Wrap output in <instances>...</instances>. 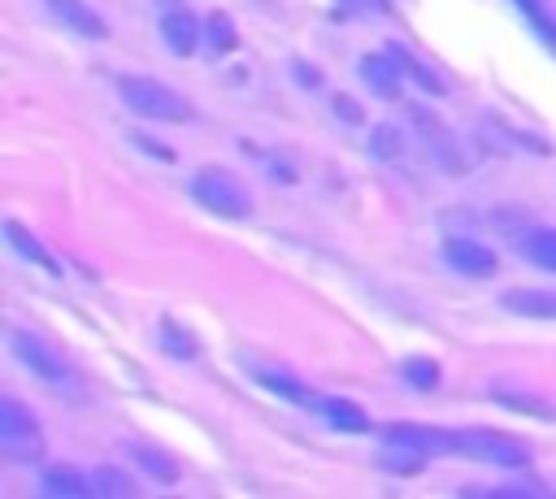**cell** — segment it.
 <instances>
[{"instance_id": "d6986e66", "label": "cell", "mask_w": 556, "mask_h": 499, "mask_svg": "<svg viewBox=\"0 0 556 499\" xmlns=\"http://www.w3.org/2000/svg\"><path fill=\"white\" fill-rule=\"evenodd\" d=\"M400 373H404V382L417 386V391H434V386H439V364L426 360V356H408V360L400 364Z\"/></svg>"}, {"instance_id": "5bb4252c", "label": "cell", "mask_w": 556, "mask_h": 499, "mask_svg": "<svg viewBox=\"0 0 556 499\" xmlns=\"http://www.w3.org/2000/svg\"><path fill=\"white\" fill-rule=\"evenodd\" d=\"M256 382L265 386V391H274V395H282V399H291V404H300V408H321V395H313V391H304L291 373H274V369H256Z\"/></svg>"}, {"instance_id": "2e32d148", "label": "cell", "mask_w": 556, "mask_h": 499, "mask_svg": "<svg viewBox=\"0 0 556 499\" xmlns=\"http://www.w3.org/2000/svg\"><path fill=\"white\" fill-rule=\"evenodd\" d=\"M43 490L48 495H61V499H83V495H91V482L87 477H78V469H70V464H48L43 469Z\"/></svg>"}, {"instance_id": "cb8c5ba5", "label": "cell", "mask_w": 556, "mask_h": 499, "mask_svg": "<svg viewBox=\"0 0 556 499\" xmlns=\"http://www.w3.org/2000/svg\"><path fill=\"white\" fill-rule=\"evenodd\" d=\"M434 161H439V169H447V174H465L469 169V156L460 152V143L456 139H434Z\"/></svg>"}, {"instance_id": "277c9868", "label": "cell", "mask_w": 556, "mask_h": 499, "mask_svg": "<svg viewBox=\"0 0 556 499\" xmlns=\"http://www.w3.org/2000/svg\"><path fill=\"white\" fill-rule=\"evenodd\" d=\"M0 456L17 464H35L43 456L39 421L17 399H0Z\"/></svg>"}, {"instance_id": "9c48e42d", "label": "cell", "mask_w": 556, "mask_h": 499, "mask_svg": "<svg viewBox=\"0 0 556 499\" xmlns=\"http://www.w3.org/2000/svg\"><path fill=\"white\" fill-rule=\"evenodd\" d=\"M126 456L139 464V473L143 477H152V482H178V460L165 451V447H156V443H148V438H126Z\"/></svg>"}, {"instance_id": "5b68a950", "label": "cell", "mask_w": 556, "mask_h": 499, "mask_svg": "<svg viewBox=\"0 0 556 499\" xmlns=\"http://www.w3.org/2000/svg\"><path fill=\"white\" fill-rule=\"evenodd\" d=\"M9 351L17 356V364L30 373V378H39V382H65V360L43 343V338H35V334H26V330H13L9 334Z\"/></svg>"}, {"instance_id": "30bf717a", "label": "cell", "mask_w": 556, "mask_h": 499, "mask_svg": "<svg viewBox=\"0 0 556 499\" xmlns=\"http://www.w3.org/2000/svg\"><path fill=\"white\" fill-rule=\"evenodd\" d=\"M161 39L174 48V56H191L195 43H200V26H195V17L182 4H169L161 13Z\"/></svg>"}, {"instance_id": "52a82bcc", "label": "cell", "mask_w": 556, "mask_h": 499, "mask_svg": "<svg viewBox=\"0 0 556 499\" xmlns=\"http://www.w3.org/2000/svg\"><path fill=\"white\" fill-rule=\"evenodd\" d=\"M443 260L465 278H495L500 273V256L478 239H447L443 243Z\"/></svg>"}, {"instance_id": "7a4b0ae2", "label": "cell", "mask_w": 556, "mask_h": 499, "mask_svg": "<svg viewBox=\"0 0 556 499\" xmlns=\"http://www.w3.org/2000/svg\"><path fill=\"white\" fill-rule=\"evenodd\" d=\"M191 200L200 204V208H208V213H217V217H252V195H248V187L230 174V169H222V165H200L195 169V178H191Z\"/></svg>"}, {"instance_id": "44dd1931", "label": "cell", "mask_w": 556, "mask_h": 499, "mask_svg": "<svg viewBox=\"0 0 556 499\" xmlns=\"http://www.w3.org/2000/svg\"><path fill=\"white\" fill-rule=\"evenodd\" d=\"M204 39H208V52H213V56L230 52V48H235V26H230V17H226V13H208Z\"/></svg>"}, {"instance_id": "ac0fdd59", "label": "cell", "mask_w": 556, "mask_h": 499, "mask_svg": "<svg viewBox=\"0 0 556 499\" xmlns=\"http://www.w3.org/2000/svg\"><path fill=\"white\" fill-rule=\"evenodd\" d=\"M369 152H374L378 161H400V156H404V130L391 126V121L374 126V135H369Z\"/></svg>"}, {"instance_id": "3957f363", "label": "cell", "mask_w": 556, "mask_h": 499, "mask_svg": "<svg viewBox=\"0 0 556 499\" xmlns=\"http://www.w3.org/2000/svg\"><path fill=\"white\" fill-rule=\"evenodd\" d=\"M456 456H469V460H482V464H495V469H530L534 451L504 434V430H486V425H469V430H456Z\"/></svg>"}, {"instance_id": "7402d4cb", "label": "cell", "mask_w": 556, "mask_h": 499, "mask_svg": "<svg viewBox=\"0 0 556 499\" xmlns=\"http://www.w3.org/2000/svg\"><path fill=\"white\" fill-rule=\"evenodd\" d=\"M391 52H395V61L404 65V74H413V78H417V82H421V87H426L430 95H443V91H447V87L439 82V74H430V69H426V65H421V61H417L413 52H404L400 43H391Z\"/></svg>"}, {"instance_id": "6da1fadb", "label": "cell", "mask_w": 556, "mask_h": 499, "mask_svg": "<svg viewBox=\"0 0 556 499\" xmlns=\"http://www.w3.org/2000/svg\"><path fill=\"white\" fill-rule=\"evenodd\" d=\"M117 95H122V104L130 108V113H139V117H148V121H191V100L182 95V91H174V87H165V82H156V78H135V74H126V78H117Z\"/></svg>"}, {"instance_id": "4316f807", "label": "cell", "mask_w": 556, "mask_h": 499, "mask_svg": "<svg viewBox=\"0 0 556 499\" xmlns=\"http://www.w3.org/2000/svg\"><path fill=\"white\" fill-rule=\"evenodd\" d=\"M491 495H543V486H534V482H513V486H500V490H491Z\"/></svg>"}, {"instance_id": "8992f818", "label": "cell", "mask_w": 556, "mask_h": 499, "mask_svg": "<svg viewBox=\"0 0 556 499\" xmlns=\"http://www.w3.org/2000/svg\"><path fill=\"white\" fill-rule=\"evenodd\" d=\"M382 443H391V447H408V451H421V456L430 460V456H447V451H456V430L395 421V425H382Z\"/></svg>"}, {"instance_id": "603a6c76", "label": "cell", "mask_w": 556, "mask_h": 499, "mask_svg": "<svg viewBox=\"0 0 556 499\" xmlns=\"http://www.w3.org/2000/svg\"><path fill=\"white\" fill-rule=\"evenodd\" d=\"M91 495H135V482L122 469H96L91 473Z\"/></svg>"}, {"instance_id": "484cf974", "label": "cell", "mask_w": 556, "mask_h": 499, "mask_svg": "<svg viewBox=\"0 0 556 499\" xmlns=\"http://www.w3.org/2000/svg\"><path fill=\"white\" fill-rule=\"evenodd\" d=\"M334 113H339L348 126H361V121H365V117H361V104L348 100V95H334Z\"/></svg>"}, {"instance_id": "8fae6325", "label": "cell", "mask_w": 556, "mask_h": 499, "mask_svg": "<svg viewBox=\"0 0 556 499\" xmlns=\"http://www.w3.org/2000/svg\"><path fill=\"white\" fill-rule=\"evenodd\" d=\"M48 9L56 13L61 26H70V30L83 35V39H104V35H109L104 17H100L91 4H83V0H48Z\"/></svg>"}, {"instance_id": "7c38bea8", "label": "cell", "mask_w": 556, "mask_h": 499, "mask_svg": "<svg viewBox=\"0 0 556 499\" xmlns=\"http://www.w3.org/2000/svg\"><path fill=\"white\" fill-rule=\"evenodd\" d=\"M4 239H9V247H13L26 265H39V269H43V273H52V278L61 273V265L52 260V252H48V247H43V243L22 226V221H13V217H9V221H4Z\"/></svg>"}, {"instance_id": "9a60e30c", "label": "cell", "mask_w": 556, "mask_h": 499, "mask_svg": "<svg viewBox=\"0 0 556 499\" xmlns=\"http://www.w3.org/2000/svg\"><path fill=\"white\" fill-rule=\"evenodd\" d=\"M334 430H348V434H361L369 430V417L352 404V399H334V395H321V408H317Z\"/></svg>"}, {"instance_id": "ba28073f", "label": "cell", "mask_w": 556, "mask_h": 499, "mask_svg": "<svg viewBox=\"0 0 556 499\" xmlns=\"http://www.w3.org/2000/svg\"><path fill=\"white\" fill-rule=\"evenodd\" d=\"M400 74H404V65L395 61L391 48L361 56V82H365L374 95H382V100H395V95H400Z\"/></svg>"}, {"instance_id": "d4e9b609", "label": "cell", "mask_w": 556, "mask_h": 499, "mask_svg": "<svg viewBox=\"0 0 556 499\" xmlns=\"http://www.w3.org/2000/svg\"><path fill=\"white\" fill-rule=\"evenodd\" d=\"M161 347H165V351H174V356H182V360H187V356H195V338H187V334H182V325H174V321H165V325H161Z\"/></svg>"}, {"instance_id": "4fadbf2b", "label": "cell", "mask_w": 556, "mask_h": 499, "mask_svg": "<svg viewBox=\"0 0 556 499\" xmlns=\"http://www.w3.org/2000/svg\"><path fill=\"white\" fill-rule=\"evenodd\" d=\"M508 312H517V317H539V321H556V295L552 291H534V286H513V291H504V299H500Z\"/></svg>"}, {"instance_id": "ffe728a7", "label": "cell", "mask_w": 556, "mask_h": 499, "mask_svg": "<svg viewBox=\"0 0 556 499\" xmlns=\"http://www.w3.org/2000/svg\"><path fill=\"white\" fill-rule=\"evenodd\" d=\"M495 404H504L508 412H526V417H543V421H552V417H556V408H552V404H539L534 395H517V391H495Z\"/></svg>"}, {"instance_id": "f1b7e54d", "label": "cell", "mask_w": 556, "mask_h": 499, "mask_svg": "<svg viewBox=\"0 0 556 499\" xmlns=\"http://www.w3.org/2000/svg\"><path fill=\"white\" fill-rule=\"evenodd\" d=\"M543 35H547V43H552V52H556V17H552V26H543Z\"/></svg>"}, {"instance_id": "83f0119b", "label": "cell", "mask_w": 556, "mask_h": 499, "mask_svg": "<svg viewBox=\"0 0 556 499\" xmlns=\"http://www.w3.org/2000/svg\"><path fill=\"white\" fill-rule=\"evenodd\" d=\"M513 4H517L534 26H543V4H539V0H513Z\"/></svg>"}, {"instance_id": "e0dca14e", "label": "cell", "mask_w": 556, "mask_h": 499, "mask_svg": "<svg viewBox=\"0 0 556 499\" xmlns=\"http://www.w3.org/2000/svg\"><path fill=\"white\" fill-rule=\"evenodd\" d=\"M521 252H526V260H534L539 269L556 273V230H530V234L521 239Z\"/></svg>"}]
</instances>
